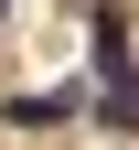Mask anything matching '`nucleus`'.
Returning a JSON list of instances; mask_svg holds the SVG:
<instances>
[{"instance_id":"f03ea898","label":"nucleus","mask_w":139,"mask_h":150,"mask_svg":"<svg viewBox=\"0 0 139 150\" xmlns=\"http://www.w3.org/2000/svg\"><path fill=\"white\" fill-rule=\"evenodd\" d=\"M0 11H11V0H0Z\"/></svg>"},{"instance_id":"f257e3e1","label":"nucleus","mask_w":139,"mask_h":150,"mask_svg":"<svg viewBox=\"0 0 139 150\" xmlns=\"http://www.w3.org/2000/svg\"><path fill=\"white\" fill-rule=\"evenodd\" d=\"M75 107H86L75 86H32V97H0V118H11V129H64Z\"/></svg>"}]
</instances>
